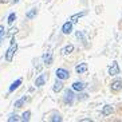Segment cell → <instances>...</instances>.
<instances>
[{"label":"cell","instance_id":"cell-15","mask_svg":"<svg viewBox=\"0 0 122 122\" xmlns=\"http://www.w3.org/2000/svg\"><path fill=\"white\" fill-rule=\"evenodd\" d=\"M43 62L46 65H52V54L51 52H46L43 55Z\"/></svg>","mask_w":122,"mask_h":122},{"label":"cell","instance_id":"cell-9","mask_svg":"<svg viewBox=\"0 0 122 122\" xmlns=\"http://www.w3.org/2000/svg\"><path fill=\"white\" fill-rule=\"evenodd\" d=\"M87 70H89L87 63H79V65L75 67V71L78 72V74H83V72H86Z\"/></svg>","mask_w":122,"mask_h":122},{"label":"cell","instance_id":"cell-6","mask_svg":"<svg viewBox=\"0 0 122 122\" xmlns=\"http://www.w3.org/2000/svg\"><path fill=\"white\" fill-rule=\"evenodd\" d=\"M48 78V75H46V74H40L38 78L35 79V86L36 87H42L46 85V79Z\"/></svg>","mask_w":122,"mask_h":122},{"label":"cell","instance_id":"cell-25","mask_svg":"<svg viewBox=\"0 0 122 122\" xmlns=\"http://www.w3.org/2000/svg\"><path fill=\"white\" fill-rule=\"evenodd\" d=\"M10 0H0V3H3V4H5V3H8Z\"/></svg>","mask_w":122,"mask_h":122},{"label":"cell","instance_id":"cell-22","mask_svg":"<svg viewBox=\"0 0 122 122\" xmlns=\"http://www.w3.org/2000/svg\"><path fill=\"white\" fill-rule=\"evenodd\" d=\"M51 121H52V122H61L62 121V117H61V115H59V114H54V115H52V118H51Z\"/></svg>","mask_w":122,"mask_h":122},{"label":"cell","instance_id":"cell-19","mask_svg":"<svg viewBox=\"0 0 122 122\" xmlns=\"http://www.w3.org/2000/svg\"><path fill=\"white\" fill-rule=\"evenodd\" d=\"M15 20H16V14H15V12H12V14H10V16H8V19H7V22H8V24L11 25V24H14Z\"/></svg>","mask_w":122,"mask_h":122},{"label":"cell","instance_id":"cell-7","mask_svg":"<svg viewBox=\"0 0 122 122\" xmlns=\"http://www.w3.org/2000/svg\"><path fill=\"white\" fill-rule=\"evenodd\" d=\"M62 32L65 34V35H68V34L72 32V22H66L65 24L62 25Z\"/></svg>","mask_w":122,"mask_h":122},{"label":"cell","instance_id":"cell-11","mask_svg":"<svg viewBox=\"0 0 122 122\" xmlns=\"http://www.w3.org/2000/svg\"><path fill=\"white\" fill-rule=\"evenodd\" d=\"M113 111H114L113 106H110V105H105L103 109H102V115H103V117H107V115H110Z\"/></svg>","mask_w":122,"mask_h":122},{"label":"cell","instance_id":"cell-18","mask_svg":"<svg viewBox=\"0 0 122 122\" xmlns=\"http://www.w3.org/2000/svg\"><path fill=\"white\" fill-rule=\"evenodd\" d=\"M36 14H38V10H36V8H32L30 12H27L25 16H27V19H34L36 16Z\"/></svg>","mask_w":122,"mask_h":122},{"label":"cell","instance_id":"cell-20","mask_svg":"<svg viewBox=\"0 0 122 122\" xmlns=\"http://www.w3.org/2000/svg\"><path fill=\"white\" fill-rule=\"evenodd\" d=\"M30 117H31V111H30V110L24 111V113L22 114V119H23V121H30Z\"/></svg>","mask_w":122,"mask_h":122},{"label":"cell","instance_id":"cell-8","mask_svg":"<svg viewBox=\"0 0 122 122\" xmlns=\"http://www.w3.org/2000/svg\"><path fill=\"white\" fill-rule=\"evenodd\" d=\"M75 35H76V38H78V39L82 42L83 46H85V47H89V43H87V38L85 36V34H83L82 31H76Z\"/></svg>","mask_w":122,"mask_h":122},{"label":"cell","instance_id":"cell-2","mask_svg":"<svg viewBox=\"0 0 122 122\" xmlns=\"http://www.w3.org/2000/svg\"><path fill=\"white\" fill-rule=\"evenodd\" d=\"M74 98H75V95H74V93H72V90H66L65 97H63L65 103L68 105V106H71V105L74 103Z\"/></svg>","mask_w":122,"mask_h":122},{"label":"cell","instance_id":"cell-10","mask_svg":"<svg viewBox=\"0 0 122 122\" xmlns=\"http://www.w3.org/2000/svg\"><path fill=\"white\" fill-rule=\"evenodd\" d=\"M86 87V83L85 82H74L72 83V90H75V91H82L85 90Z\"/></svg>","mask_w":122,"mask_h":122},{"label":"cell","instance_id":"cell-14","mask_svg":"<svg viewBox=\"0 0 122 122\" xmlns=\"http://www.w3.org/2000/svg\"><path fill=\"white\" fill-rule=\"evenodd\" d=\"M85 15H86V12H85V11H82V12H78V14H74V15L71 16V18H70V20H71L72 23H76V22L79 20V19H81V18H83Z\"/></svg>","mask_w":122,"mask_h":122},{"label":"cell","instance_id":"cell-23","mask_svg":"<svg viewBox=\"0 0 122 122\" xmlns=\"http://www.w3.org/2000/svg\"><path fill=\"white\" fill-rule=\"evenodd\" d=\"M0 36H5V32H4V27L0 25Z\"/></svg>","mask_w":122,"mask_h":122},{"label":"cell","instance_id":"cell-24","mask_svg":"<svg viewBox=\"0 0 122 122\" xmlns=\"http://www.w3.org/2000/svg\"><path fill=\"white\" fill-rule=\"evenodd\" d=\"M16 32H18V28H12V30H10V34H11V35H12V34H16Z\"/></svg>","mask_w":122,"mask_h":122},{"label":"cell","instance_id":"cell-27","mask_svg":"<svg viewBox=\"0 0 122 122\" xmlns=\"http://www.w3.org/2000/svg\"><path fill=\"white\" fill-rule=\"evenodd\" d=\"M0 43H1V36H0Z\"/></svg>","mask_w":122,"mask_h":122},{"label":"cell","instance_id":"cell-16","mask_svg":"<svg viewBox=\"0 0 122 122\" xmlns=\"http://www.w3.org/2000/svg\"><path fill=\"white\" fill-rule=\"evenodd\" d=\"M25 101H27V97H22L20 99H18L16 102H15V105H14V106H15L16 109H20V107L23 106V105L25 103Z\"/></svg>","mask_w":122,"mask_h":122},{"label":"cell","instance_id":"cell-26","mask_svg":"<svg viewBox=\"0 0 122 122\" xmlns=\"http://www.w3.org/2000/svg\"><path fill=\"white\" fill-rule=\"evenodd\" d=\"M18 1H19V0H14V3H18Z\"/></svg>","mask_w":122,"mask_h":122},{"label":"cell","instance_id":"cell-1","mask_svg":"<svg viewBox=\"0 0 122 122\" xmlns=\"http://www.w3.org/2000/svg\"><path fill=\"white\" fill-rule=\"evenodd\" d=\"M16 50H18V43H16L15 38H12V39H11V44H10V47H8L7 52H5V61H7V62H12V58H14Z\"/></svg>","mask_w":122,"mask_h":122},{"label":"cell","instance_id":"cell-5","mask_svg":"<svg viewBox=\"0 0 122 122\" xmlns=\"http://www.w3.org/2000/svg\"><path fill=\"white\" fill-rule=\"evenodd\" d=\"M119 74V66H118V62H113L111 66L109 67V75L114 76V75H118Z\"/></svg>","mask_w":122,"mask_h":122},{"label":"cell","instance_id":"cell-13","mask_svg":"<svg viewBox=\"0 0 122 122\" xmlns=\"http://www.w3.org/2000/svg\"><path fill=\"white\" fill-rule=\"evenodd\" d=\"M22 78H19V79H16V81H15L14 83H12L11 86H10V93H14L15 90L16 89H19V86H20V85H22Z\"/></svg>","mask_w":122,"mask_h":122},{"label":"cell","instance_id":"cell-17","mask_svg":"<svg viewBox=\"0 0 122 122\" xmlns=\"http://www.w3.org/2000/svg\"><path fill=\"white\" fill-rule=\"evenodd\" d=\"M72 51H74V46H72V44H67V46L62 50V52H63L65 55H68V54H71Z\"/></svg>","mask_w":122,"mask_h":122},{"label":"cell","instance_id":"cell-21","mask_svg":"<svg viewBox=\"0 0 122 122\" xmlns=\"http://www.w3.org/2000/svg\"><path fill=\"white\" fill-rule=\"evenodd\" d=\"M22 118H19V115H16V114H11L10 115V118H8V122H18V121H20Z\"/></svg>","mask_w":122,"mask_h":122},{"label":"cell","instance_id":"cell-4","mask_svg":"<svg viewBox=\"0 0 122 122\" xmlns=\"http://www.w3.org/2000/svg\"><path fill=\"white\" fill-rule=\"evenodd\" d=\"M110 90L111 91H114V93H118L122 90V79H115L113 81L110 85Z\"/></svg>","mask_w":122,"mask_h":122},{"label":"cell","instance_id":"cell-3","mask_svg":"<svg viewBox=\"0 0 122 122\" xmlns=\"http://www.w3.org/2000/svg\"><path fill=\"white\" fill-rule=\"evenodd\" d=\"M55 75H56L58 79H62V81H66V79L70 78V72L65 68H58L56 71H55Z\"/></svg>","mask_w":122,"mask_h":122},{"label":"cell","instance_id":"cell-12","mask_svg":"<svg viewBox=\"0 0 122 122\" xmlns=\"http://www.w3.org/2000/svg\"><path fill=\"white\" fill-rule=\"evenodd\" d=\"M52 90H54L55 93H59V91H62V90H63V83H62V79H59V81H58V78H56V82L54 83Z\"/></svg>","mask_w":122,"mask_h":122}]
</instances>
